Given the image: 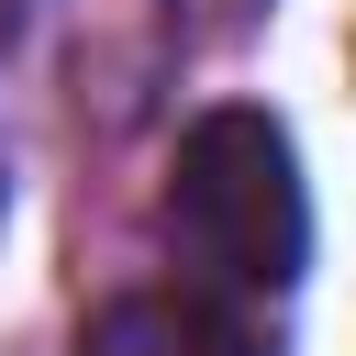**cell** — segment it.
<instances>
[{"instance_id":"cell-1","label":"cell","mask_w":356,"mask_h":356,"mask_svg":"<svg viewBox=\"0 0 356 356\" xmlns=\"http://www.w3.org/2000/svg\"><path fill=\"white\" fill-rule=\"evenodd\" d=\"M167 234L178 256L211 278V289H300L312 267V189H300V145L278 111L256 100H222L178 134L167 156Z\"/></svg>"},{"instance_id":"cell-2","label":"cell","mask_w":356,"mask_h":356,"mask_svg":"<svg viewBox=\"0 0 356 356\" xmlns=\"http://www.w3.org/2000/svg\"><path fill=\"white\" fill-rule=\"evenodd\" d=\"M78 356H267V334L211 289H122L78 323Z\"/></svg>"},{"instance_id":"cell-3","label":"cell","mask_w":356,"mask_h":356,"mask_svg":"<svg viewBox=\"0 0 356 356\" xmlns=\"http://www.w3.org/2000/svg\"><path fill=\"white\" fill-rule=\"evenodd\" d=\"M11 11H22V0H0V22H11Z\"/></svg>"},{"instance_id":"cell-4","label":"cell","mask_w":356,"mask_h":356,"mask_svg":"<svg viewBox=\"0 0 356 356\" xmlns=\"http://www.w3.org/2000/svg\"><path fill=\"white\" fill-rule=\"evenodd\" d=\"M0 200H11V178H0Z\"/></svg>"}]
</instances>
